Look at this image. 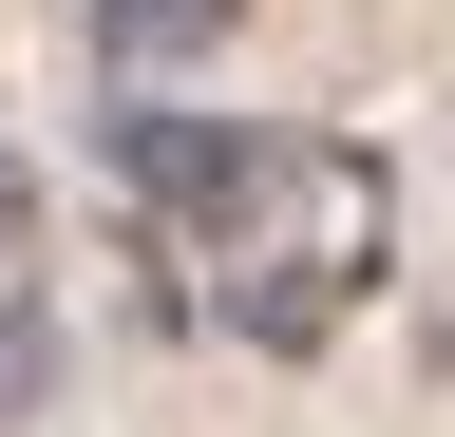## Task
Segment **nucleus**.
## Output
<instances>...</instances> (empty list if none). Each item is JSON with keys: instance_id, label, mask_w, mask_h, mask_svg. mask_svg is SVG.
<instances>
[{"instance_id": "nucleus-2", "label": "nucleus", "mask_w": 455, "mask_h": 437, "mask_svg": "<svg viewBox=\"0 0 455 437\" xmlns=\"http://www.w3.org/2000/svg\"><path fill=\"white\" fill-rule=\"evenodd\" d=\"M38 380H57V209L0 152V418H38Z\"/></svg>"}, {"instance_id": "nucleus-3", "label": "nucleus", "mask_w": 455, "mask_h": 437, "mask_svg": "<svg viewBox=\"0 0 455 437\" xmlns=\"http://www.w3.org/2000/svg\"><path fill=\"white\" fill-rule=\"evenodd\" d=\"M228 20H247V0H95V38H114L133 77H171V58H209Z\"/></svg>"}, {"instance_id": "nucleus-1", "label": "nucleus", "mask_w": 455, "mask_h": 437, "mask_svg": "<svg viewBox=\"0 0 455 437\" xmlns=\"http://www.w3.org/2000/svg\"><path fill=\"white\" fill-rule=\"evenodd\" d=\"M114 190H133L152 266L190 286L228 343L323 361L398 266V172L361 134H266V115H114Z\"/></svg>"}]
</instances>
